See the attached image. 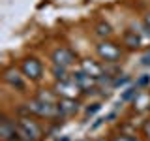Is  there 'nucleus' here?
I'll return each mask as SVG.
<instances>
[{"label":"nucleus","instance_id":"obj_1","mask_svg":"<svg viewBox=\"0 0 150 141\" xmlns=\"http://www.w3.org/2000/svg\"><path fill=\"white\" fill-rule=\"evenodd\" d=\"M25 105L28 109V115H34V117H41V119H58V117H62L56 103H47L40 98H34Z\"/></svg>","mask_w":150,"mask_h":141},{"label":"nucleus","instance_id":"obj_2","mask_svg":"<svg viewBox=\"0 0 150 141\" xmlns=\"http://www.w3.org/2000/svg\"><path fill=\"white\" fill-rule=\"evenodd\" d=\"M17 135L23 141H41L43 137V130L36 120L30 117H21L17 122Z\"/></svg>","mask_w":150,"mask_h":141},{"label":"nucleus","instance_id":"obj_3","mask_svg":"<svg viewBox=\"0 0 150 141\" xmlns=\"http://www.w3.org/2000/svg\"><path fill=\"white\" fill-rule=\"evenodd\" d=\"M21 72L25 77L32 79V81H38L41 77V73H43V66H41V62L36 56H26L21 62Z\"/></svg>","mask_w":150,"mask_h":141},{"label":"nucleus","instance_id":"obj_4","mask_svg":"<svg viewBox=\"0 0 150 141\" xmlns=\"http://www.w3.org/2000/svg\"><path fill=\"white\" fill-rule=\"evenodd\" d=\"M54 92L58 94V96H62V98H73V100H77V98L83 94V88L79 87L73 79H66V81H56Z\"/></svg>","mask_w":150,"mask_h":141},{"label":"nucleus","instance_id":"obj_5","mask_svg":"<svg viewBox=\"0 0 150 141\" xmlns=\"http://www.w3.org/2000/svg\"><path fill=\"white\" fill-rule=\"evenodd\" d=\"M98 55H100L105 62H116L122 56L120 47L115 45L112 41H101V43L98 45Z\"/></svg>","mask_w":150,"mask_h":141},{"label":"nucleus","instance_id":"obj_6","mask_svg":"<svg viewBox=\"0 0 150 141\" xmlns=\"http://www.w3.org/2000/svg\"><path fill=\"white\" fill-rule=\"evenodd\" d=\"M51 58H53V64L56 66H69L75 62V53L68 47H58V49L53 51Z\"/></svg>","mask_w":150,"mask_h":141},{"label":"nucleus","instance_id":"obj_7","mask_svg":"<svg viewBox=\"0 0 150 141\" xmlns=\"http://www.w3.org/2000/svg\"><path fill=\"white\" fill-rule=\"evenodd\" d=\"M0 137H2V141H11L13 137H17V122L4 117L0 122Z\"/></svg>","mask_w":150,"mask_h":141},{"label":"nucleus","instance_id":"obj_8","mask_svg":"<svg viewBox=\"0 0 150 141\" xmlns=\"http://www.w3.org/2000/svg\"><path fill=\"white\" fill-rule=\"evenodd\" d=\"M4 81H6L9 87L17 88V90H25V81H23V75L17 72L15 68H8L4 72Z\"/></svg>","mask_w":150,"mask_h":141},{"label":"nucleus","instance_id":"obj_9","mask_svg":"<svg viewBox=\"0 0 150 141\" xmlns=\"http://www.w3.org/2000/svg\"><path fill=\"white\" fill-rule=\"evenodd\" d=\"M71 79L83 88V92H90L94 88V85H96V79H94L92 75H88L86 72H83V70H81V72H75Z\"/></svg>","mask_w":150,"mask_h":141},{"label":"nucleus","instance_id":"obj_10","mask_svg":"<svg viewBox=\"0 0 150 141\" xmlns=\"http://www.w3.org/2000/svg\"><path fill=\"white\" fill-rule=\"evenodd\" d=\"M81 70L86 72L88 75H92L94 79H101L103 75H105L103 66L98 64V62H94V60H83V62H81Z\"/></svg>","mask_w":150,"mask_h":141},{"label":"nucleus","instance_id":"obj_11","mask_svg":"<svg viewBox=\"0 0 150 141\" xmlns=\"http://www.w3.org/2000/svg\"><path fill=\"white\" fill-rule=\"evenodd\" d=\"M56 105H58L62 117L64 115H71V113H75L79 109V103H77V100H73V98H62V100H58Z\"/></svg>","mask_w":150,"mask_h":141},{"label":"nucleus","instance_id":"obj_12","mask_svg":"<svg viewBox=\"0 0 150 141\" xmlns=\"http://www.w3.org/2000/svg\"><path fill=\"white\" fill-rule=\"evenodd\" d=\"M122 43L128 47V49H137L141 45V38L135 30H126L124 36H122Z\"/></svg>","mask_w":150,"mask_h":141},{"label":"nucleus","instance_id":"obj_13","mask_svg":"<svg viewBox=\"0 0 150 141\" xmlns=\"http://www.w3.org/2000/svg\"><path fill=\"white\" fill-rule=\"evenodd\" d=\"M150 107V92H139L133 98V109L135 111H143Z\"/></svg>","mask_w":150,"mask_h":141},{"label":"nucleus","instance_id":"obj_14","mask_svg":"<svg viewBox=\"0 0 150 141\" xmlns=\"http://www.w3.org/2000/svg\"><path fill=\"white\" fill-rule=\"evenodd\" d=\"M133 30L139 34L141 41H150V28H148L146 23H137V25L133 26Z\"/></svg>","mask_w":150,"mask_h":141},{"label":"nucleus","instance_id":"obj_15","mask_svg":"<svg viewBox=\"0 0 150 141\" xmlns=\"http://www.w3.org/2000/svg\"><path fill=\"white\" fill-rule=\"evenodd\" d=\"M54 94H56L54 90H40L36 98H40V100H43V102H47V103H58V102H56V96H54Z\"/></svg>","mask_w":150,"mask_h":141},{"label":"nucleus","instance_id":"obj_16","mask_svg":"<svg viewBox=\"0 0 150 141\" xmlns=\"http://www.w3.org/2000/svg\"><path fill=\"white\" fill-rule=\"evenodd\" d=\"M53 75L56 81H66L68 79V75H66V66H53Z\"/></svg>","mask_w":150,"mask_h":141},{"label":"nucleus","instance_id":"obj_17","mask_svg":"<svg viewBox=\"0 0 150 141\" xmlns=\"http://www.w3.org/2000/svg\"><path fill=\"white\" fill-rule=\"evenodd\" d=\"M96 32H98L100 36H105V38H107V36H111L112 30H111V26L107 25V23H100V25L96 26Z\"/></svg>","mask_w":150,"mask_h":141},{"label":"nucleus","instance_id":"obj_18","mask_svg":"<svg viewBox=\"0 0 150 141\" xmlns=\"http://www.w3.org/2000/svg\"><path fill=\"white\" fill-rule=\"evenodd\" d=\"M137 90H139V87H137V85H135V87H128V88H126V92L122 94V100L126 102V100H129V98H135V96L139 94Z\"/></svg>","mask_w":150,"mask_h":141},{"label":"nucleus","instance_id":"obj_19","mask_svg":"<svg viewBox=\"0 0 150 141\" xmlns=\"http://www.w3.org/2000/svg\"><path fill=\"white\" fill-rule=\"evenodd\" d=\"M115 141H139L137 137H135V135L133 134H131V135H126V134H120L118 135V137H115Z\"/></svg>","mask_w":150,"mask_h":141},{"label":"nucleus","instance_id":"obj_20","mask_svg":"<svg viewBox=\"0 0 150 141\" xmlns=\"http://www.w3.org/2000/svg\"><path fill=\"white\" fill-rule=\"evenodd\" d=\"M148 81H150L148 75H143V77L137 79V83H135V85H137V87H144V85H148Z\"/></svg>","mask_w":150,"mask_h":141},{"label":"nucleus","instance_id":"obj_21","mask_svg":"<svg viewBox=\"0 0 150 141\" xmlns=\"http://www.w3.org/2000/svg\"><path fill=\"white\" fill-rule=\"evenodd\" d=\"M100 103H92V107H88V109H86V115L88 117H90V115H94V113H96V111H100Z\"/></svg>","mask_w":150,"mask_h":141},{"label":"nucleus","instance_id":"obj_22","mask_svg":"<svg viewBox=\"0 0 150 141\" xmlns=\"http://www.w3.org/2000/svg\"><path fill=\"white\" fill-rule=\"evenodd\" d=\"M129 81V77H118V79H115V81H112V85H115V87H122V85H126V83H128Z\"/></svg>","mask_w":150,"mask_h":141},{"label":"nucleus","instance_id":"obj_23","mask_svg":"<svg viewBox=\"0 0 150 141\" xmlns=\"http://www.w3.org/2000/svg\"><path fill=\"white\" fill-rule=\"evenodd\" d=\"M144 134H146V137L150 139V119L144 122Z\"/></svg>","mask_w":150,"mask_h":141},{"label":"nucleus","instance_id":"obj_24","mask_svg":"<svg viewBox=\"0 0 150 141\" xmlns=\"http://www.w3.org/2000/svg\"><path fill=\"white\" fill-rule=\"evenodd\" d=\"M143 64H144V66H148V64H150V53L143 56Z\"/></svg>","mask_w":150,"mask_h":141},{"label":"nucleus","instance_id":"obj_25","mask_svg":"<svg viewBox=\"0 0 150 141\" xmlns=\"http://www.w3.org/2000/svg\"><path fill=\"white\" fill-rule=\"evenodd\" d=\"M144 23H146L148 28H150V13H146V17H144Z\"/></svg>","mask_w":150,"mask_h":141},{"label":"nucleus","instance_id":"obj_26","mask_svg":"<svg viewBox=\"0 0 150 141\" xmlns=\"http://www.w3.org/2000/svg\"><path fill=\"white\" fill-rule=\"evenodd\" d=\"M11 141H23V139H21V137H19V135H17V137H13Z\"/></svg>","mask_w":150,"mask_h":141},{"label":"nucleus","instance_id":"obj_27","mask_svg":"<svg viewBox=\"0 0 150 141\" xmlns=\"http://www.w3.org/2000/svg\"><path fill=\"white\" fill-rule=\"evenodd\" d=\"M100 141H105V139H100Z\"/></svg>","mask_w":150,"mask_h":141},{"label":"nucleus","instance_id":"obj_28","mask_svg":"<svg viewBox=\"0 0 150 141\" xmlns=\"http://www.w3.org/2000/svg\"><path fill=\"white\" fill-rule=\"evenodd\" d=\"M148 109H150V107H148Z\"/></svg>","mask_w":150,"mask_h":141}]
</instances>
